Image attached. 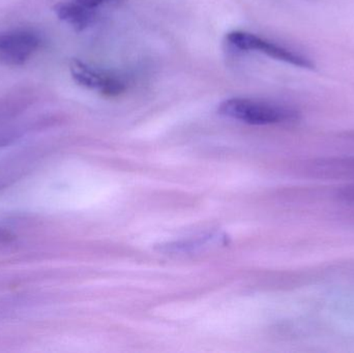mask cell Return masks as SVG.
<instances>
[{"mask_svg":"<svg viewBox=\"0 0 354 353\" xmlns=\"http://www.w3.org/2000/svg\"><path fill=\"white\" fill-rule=\"evenodd\" d=\"M12 240V236L8 232L0 229V242H10Z\"/></svg>","mask_w":354,"mask_h":353,"instance_id":"9","label":"cell"},{"mask_svg":"<svg viewBox=\"0 0 354 353\" xmlns=\"http://www.w3.org/2000/svg\"><path fill=\"white\" fill-rule=\"evenodd\" d=\"M339 197L346 202L354 203V186L348 187L339 193Z\"/></svg>","mask_w":354,"mask_h":353,"instance_id":"8","label":"cell"},{"mask_svg":"<svg viewBox=\"0 0 354 353\" xmlns=\"http://www.w3.org/2000/svg\"><path fill=\"white\" fill-rule=\"evenodd\" d=\"M70 72L75 82L84 88L99 91L107 97H116L126 90L124 81L118 76L97 70L79 59H73Z\"/></svg>","mask_w":354,"mask_h":353,"instance_id":"3","label":"cell"},{"mask_svg":"<svg viewBox=\"0 0 354 353\" xmlns=\"http://www.w3.org/2000/svg\"><path fill=\"white\" fill-rule=\"evenodd\" d=\"M220 115L253 126H268L291 122L297 112L283 106L247 97H231L218 105Z\"/></svg>","mask_w":354,"mask_h":353,"instance_id":"1","label":"cell"},{"mask_svg":"<svg viewBox=\"0 0 354 353\" xmlns=\"http://www.w3.org/2000/svg\"><path fill=\"white\" fill-rule=\"evenodd\" d=\"M41 45L39 37L26 30L0 32V64L8 66L24 64Z\"/></svg>","mask_w":354,"mask_h":353,"instance_id":"4","label":"cell"},{"mask_svg":"<svg viewBox=\"0 0 354 353\" xmlns=\"http://www.w3.org/2000/svg\"><path fill=\"white\" fill-rule=\"evenodd\" d=\"M308 172L312 178L353 180L354 159L316 160L308 166Z\"/></svg>","mask_w":354,"mask_h":353,"instance_id":"5","label":"cell"},{"mask_svg":"<svg viewBox=\"0 0 354 353\" xmlns=\"http://www.w3.org/2000/svg\"><path fill=\"white\" fill-rule=\"evenodd\" d=\"M56 16L76 31H83L93 24L95 12L91 8L77 3H59L54 8Z\"/></svg>","mask_w":354,"mask_h":353,"instance_id":"6","label":"cell"},{"mask_svg":"<svg viewBox=\"0 0 354 353\" xmlns=\"http://www.w3.org/2000/svg\"><path fill=\"white\" fill-rule=\"evenodd\" d=\"M226 39L232 47L241 51L259 52L291 66L310 70L314 68L313 62L309 58L253 33L241 30L231 31L226 35Z\"/></svg>","mask_w":354,"mask_h":353,"instance_id":"2","label":"cell"},{"mask_svg":"<svg viewBox=\"0 0 354 353\" xmlns=\"http://www.w3.org/2000/svg\"><path fill=\"white\" fill-rule=\"evenodd\" d=\"M75 1H76L77 3L81 4V6H85V8L95 10V8L103 6L108 0H75Z\"/></svg>","mask_w":354,"mask_h":353,"instance_id":"7","label":"cell"}]
</instances>
